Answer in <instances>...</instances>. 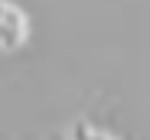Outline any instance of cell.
<instances>
[{
	"label": "cell",
	"mask_w": 150,
	"mask_h": 140,
	"mask_svg": "<svg viewBox=\"0 0 150 140\" xmlns=\"http://www.w3.org/2000/svg\"><path fill=\"white\" fill-rule=\"evenodd\" d=\"M30 36V20L20 7H13L10 0H0V49L13 52L20 49Z\"/></svg>",
	"instance_id": "obj_1"
},
{
	"label": "cell",
	"mask_w": 150,
	"mask_h": 140,
	"mask_svg": "<svg viewBox=\"0 0 150 140\" xmlns=\"http://www.w3.org/2000/svg\"><path fill=\"white\" fill-rule=\"evenodd\" d=\"M75 140H111V137H105V134H91L88 124L79 121V124H75Z\"/></svg>",
	"instance_id": "obj_2"
}]
</instances>
